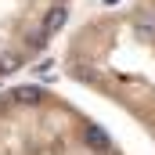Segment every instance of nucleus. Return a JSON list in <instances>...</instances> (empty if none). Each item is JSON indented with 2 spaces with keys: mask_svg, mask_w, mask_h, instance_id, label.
Wrapping results in <instances>:
<instances>
[{
  "mask_svg": "<svg viewBox=\"0 0 155 155\" xmlns=\"http://www.w3.org/2000/svg\"><path fill=\"white\" fill-rule=\"evenodd\" d=\"M65 18H69V11H65V7H54V11L47 15V22H43V29H47V33H58V29L65 25Z\"/></svg>",
  "mask_w": 155,
  "mask_h": 155,
  "instance_id": "3",
  "label": "nucleus"
},
{
  "mask_svg": "<svg viewBox=\"0 0 155 155\" xmlns=\"http://www.w3.org/2000/svg\"><path fill=\"white\" fill-rule=\"evenodd\" d=\"M15 69H18V58H15V54H11V58H4V61H0V72H15Z\"/></svg>",
  "mask_w": 155,
  "mask_h": 155,
  "instance_id": "4",
  "label": "nucleus"
},
{
  "mask_svg": "<svg viewBox=\"0 0 155 155\" xmlns=\"http://www.w3.org/2000/svg\"><path fill=\"white\" fill-rule=\"evenodd\" d=\"M105 4H116V0H105Z\"/></svg>",
  "mask_w": 155,
  "mask_h": 155,
  "instance_id": "5",
  "label": "nucleus"
},
{
  "mask_svg": "<svg viewBox=\"0 0 155 155\" xmlns=\"http://www.w3.org/2000/svg\"><path fill=\"white\" fill-rule=\"evenodd\" d=\"M87 144L97 148V152H105V148H108V134H105L101 126H87Z\"/></svg>",
  "mask_w": 155,
  "mask_h": 155,
  "instance_id": "2",
  "label": "nucleus"
},
{
  "mask_svg": "<svg viewBox=\"0 0 155 155\" xmlns=\"http://www.w3.org/2000/svg\"><path fill=\"white\" fill-rule=\"evenodd\" d=\"M11 97H15L18 105H36L40 97H43V90H40V87H33V83H29V87H18V90H15Z\"/></svg>",
  "mask_w": 155,
  "mask_h": 155,
  "instance_id": "1",
  "label": "nucleus"
}]
</instances>
